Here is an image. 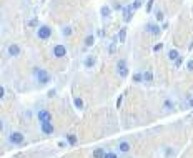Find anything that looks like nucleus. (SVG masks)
Here are the masks:
<instances>
[{
    "mask_svg": "<svg viewBox=\"0 0 193 158\" xmlns=\"http://www.w3.org/2000/svg\"><path fill=\"white\" fill-rule=\"evenodd\" d=\"M8 142H10V143H13V145H20V143L23 142V133L12 132L10 135H8Z\"/></svg>",
    "mask_w": 193,
    "mask_h": 158,
    "instance_id": "20e7f679",
    "label": "nucleus"
},
{
    "mask_svg": "<svg viewBox=\"0 0 193 158\" xmlns=\"http://www.w3.org/2000/svg\"><path fill=\"white\" fill-rule=\"evenodd\" d=\"M181 63H183V58H181V57H178V58L175 60V65H177V67H180Z\"/></svg>",
    "mask_w": 193,
    "mask_h": 158,
    "instance_id": "a878e982",
    "label": "nucleus"
},
{
    "mask_svg": "<svg viewBox=\"0 0 193 158\" xmlns=\"http://www.w3.org/2000/svg\"><path fill=\"white\" fill-rule=\"evenodd\" d=\"M105 158H117V153H113V152L106 153V155H105Z\"/></svg>",
    "mask_w": 193,
    "mask_h": 158,
    "instance_id": "cd10ccee",
    "label": "nucleus"
},
{
    "mask_svg": "<svg viewBox=\"0 0 193 158\" xmlns=\"http://www.w3.org/2000/svg\"><path fill=\"white\" fill-rule=\"evenodd\" d=\"M188 105H190V106L193 108V98H190V102H188Z\"/></svg>",
    "mask_w": 193,
    "mask_h": 158,
    "instance_id": "f704fd0d",
    "label": "nucleus"
},
{
    "mask_svg": "<svg viewBox=\"0 0 193 158\" xmlns=\"http://www.w3.org/2000/svg\"><path fill=\"white\" fill-rule=\"evenodd\" d=\"M72 32H73V30H72V27H70V25H65L63 28H62V33H63L65 37H70V35H72Z\"/></svg>",
    "mask_w": 193,
    "mask_h": 158,
    "instance_id": "2eb2a0df",
    "label": "nucleus"
},
{
    "mask_svg": "<svg viewBox=\"0 0 193 158\" xmlns=\"http://www.w3.org/2000/svg\"><path fill=\"white\" fill-rule=\"evenodd\" d=\"M140 7H141V0H135V2H133V10H137Z\"/></svg>",
    "mask_w": 193,
    "mask_h": 158,
    "instance_id": "5701e85b",
    "label": "nucleus"
},
{
    "mask_svg": "<svg viewBox=\"0 0 193 158\" xmlns=\"http://www.w3.org/2000/svg\"><path fill=\"white\" fill-rule=\"evenodd\" d=\"M145 30H146L148 33L155 35V37H158V35H160V32H161V30H160V27L157 25V23H146Z\"/></svg>",
    "mask_w": 193,
    "mask_h": 158,
    "instance_id": "39448f33",
    "label": "nucleus"
},
{
    "mask_svg": "<svg viewBox=\"0 0 193 158\" xmlns=\"http://www.w3.org/2000/svg\"><path fill=\"white\" fill-rule=\"evenodd\" d=\"M67 53V48L63 45H55L53 47V55L57 57V58H63Z\"/></svg>",
    "mask_w": 193,
    "mask_h": 158,
    "instance_id": "423d86ee",
    "label": "nucleus"
},
{
    "mask_svg": "<svg viewBox=\"0 0 193 158\" xmlns=\"http://www.w3.org/2000/svg\"><path fill=\"white\" fill-rule=\"evenodd\" d=\"M152 5H153V0H150V2L146 3V12H150V10H152Z\"/></svg>",
    "mask_w": 193,
    "mask_h": 158,
    "instance_id": "c756f323",
    "label": "nucleus"
},
{
    "mask_svg": "<svg viewBox=\"0 0 193 158\" xmlns=\"http://www.w3.org/2000/svg\"><path fill=\"white\" fill-rule=\"evenodd\" d=\"M0 98H5V88L0 87Z\"/></svg>",
    "mask_w": 193,
    "mask_h": 158,
    "instance_id": "c85d7f7f",
    "label": "nucleus"
},
{
    "mask_svg": "<svg viewBox=\"0 0 193 158\" xmlns=\"http://www.w3.org/2000/svg\"><path fill=\"white\" fill-rule=\"evenodd\" d=\"M186 68H188L190 72H193V60H188V62H186Z\"/></svg>",
    "mask_w": 193,
    "mask_h": 158,
    "instance_id": "b1692460",
    "label": "nucleus"
},
{
    "mask_svg": "<svg viewBox=\"0 0 193 158\" xmlns=\"http://www.w3.org/2000/svg\"><path fill=\"white\" fill-rule=\"evenodd\" d=\"M152 80H153L152 72H145V73H143V82H152Z\"/></svg>",
    "mask_w": 193,
    "mask_h": 158,
    "instance_id": "aec40b11",
    "label": "nucleus"
},
{
    "mask_svg": "<svg viewBox=\"0 0 193 158\" xmlns=\"http://www.w3.org/2000/svg\"><path fill=\"white\" fill-rule=\"evenodd\" d=\"M133 5H125L123 7V19H125V22H130L132 20V15H133Z\"/></svg>",
    "mask_w": 193,
    "mask_h": 158,
    "instance_id": "0eeeda50",
    "label": "nucleus"
},
{
    "mask_svg": "<svg viewBox=\"0 0 193 158\" xmlns=\"http://www.w3.org/2000/svg\"><path fill=\"white\" fill-rule=\"evenodd\" d=\"M125 38H126V30H125V28H122V30L118 32V42H122V43H123V42H125Z\"/></svg>",
    "mask_w": 193,
    "mask_h": 158,
    "instance_id": "f3484780",
    "label": "nucleus"
},
{
    "mask_svg": "<svg viewBox=\"0 0 193 158\" xmlns=\"http://www.w3.org/2000/svg\"><path fill=\"white\" fill-rule=\"evenodd\" d=\"M118 148H120V152H128V150H130V145H128V143H126V142H122V143H120L118 145Z\"/></svg>",
    "mask_w": 193,
    "mask_h": 158,
    "instance_id": "6ab92c4d",
    "label": "nucleus"
},
{
    "mask_svg": "<svg viewBox=\"0 0 193 158\" xmlns=\"http://www.w3.org/2000/svg\"><path fill=\"white\" fill-rule=\"evenodd\" d=\"M42 132L45 133V135H52L53 133V125L48 122V123H42Z\"/></svg>",
    "mask_w": 193,
    "mask_h": 158,
    "instance_id": "9d476101",
    "label": "nucleus"
},
{
    "mask_svg": "<svg viewBox=\"0 0 193 158\" xmlns=\"http://www.w3.org/2000/svg\"><path fill=\"white\" fill-rule=\"evenodd\" d=\"M50 35H52V28L48 25H40L38 30H37V37L40 40H48L50 38Z\"/></svg>",
    "mask_w": 193,
    "mask_h": 158,
    "instance_id": "f03ea898",
    "label": "nucleus"
},
{
    "mask_svg": "<svg viewBox=\"0 0 193 158\" xmlns=\"http://www.w3.org/2000/svg\"><path fill=\"white\" fill-rule=\"evenodd\" d=\"M105 155L106 153L102 150V148H97L95 152H93V158H105Z\"/></svg>",
    "mask_w": 193,
    "mask_h": 158,
    "instance_id": "ddd939ff",
    "label": "nucleus"
},
{
    "mask_svg": "<svg viewBox=\"0 0 193 158\" xmlns=\"http://www.w3.org/2000/svg\"><path fill=\"white\" fill-rule=\"evenodd\" d=\"M30 27H33V25H37V19H33V20H30V23H28Z\"/></svg>",
    "mask_w": 193,
    "mask_h": 158,
    "instance_id": "473e14b6",
    "label": "nucleus"
},
{
    "mask_svg": "<svg viewBox=\"0 0 193 158\" xmlns=\"http://www.w3.org/2000/svg\"><path fill=\"white\" fill-rule=\"evenodd\" d=\"M117 72L122 78H126V75H128V67H126V62L125 60H118V63H117Z\"/></svg>",
    "mask_w": 193,
    "mask_h": 158,
    "instance_id": "7ed1b4c3",
    "label": "nucleus"
},
{
    "mask_svg": "<svg viewBox=\"0 0 193 158\" xmlns=\"http://www.w3.org/2000/svg\"><path fill=\"white\" fill-rule=\"evenodd\" d=\"M133 80H135V82H143V75H141V73H135V75H133Z\"/></svg>",
    "mask_w": 193,
    "mask_h": 158,
    "instance_id": "412c9836",
    "label": "nucleus"
},
{
    "mask_svg": "<svg viewBox=\"0 0 193 158\" xmlns=\"http://www.w3.org/2000/svg\"><path fill=\"white\" fill-rule=\"evenodd\" d=\"M155 15H157V19H158V20H163V13L160 12V10H158L157 13H155Z\"/></svg>",
    "mask_w": 193,
    "mask_h": 158,
    "instance_id": "7c9ffc66",
    "label": "nucleus"
},
{
    "mask_svg": "<svg viewBox=\"0 0 193 158\" xmlns=\"http://www.w3.org/2000/svg\"><path fill=\"white\" fill-rule=\"evenodd\" d=\"M38 120H40V123H48V122H50V113L47 112V110H40Z\"/></svg>",
    "mask_w": 193,
    "mask_h": 158,
    "instance_id": "6e6552de",
    "label": "nucleus"
},
{
    "mask_svg": "<svg viewBox=\"0 0 193 158\" xmlns=\"http://www.w3.org/2000/svg\"><path fill=\"white\" fill-rule=\"evenodd\" d=\"M100 13H102V17H103V19H108V17H110V7L103 5V7H102V10H100Z\"/></svg>",
    "mask_w": 193,
    "mask_h": 158,
    "instance_id": "9b49d317",
    "label": "nucleus"
},
{
    "mask_svg": "<svg viewBox=\"0 0 193 158\" xmlns=\"http://www.w3.org/2000/svg\"><path fill=\"white\" fill-rule=\"evenodd\" d=\"M33 75H35V78L38 80V83H42V85H45V83H48V82H50V73L45 72L43 68L35 67V68H33Z\"/></svg>",
    "mask_w": 193,
    "mask_h": 158,
    "instance_id": "f257e3e1",
    "label": "nucleus"
},
{
    "mask_svg": "<svg viewBox=\"0 0 193 158\" xmlns=\"http://www.w3.org/2000/svg\"><path fill=\"white\" fill-rule=\"evenodd\" d=\"M67 142H68L70 145H75V143H77V137H75L73 133H67Z\"/></svg>",
    "mask_w": 193,
    "mask_h": 158,
    "instance_id": "4468645a",
    "label": "nucleus"
},
{
    "mask_svg": "<svg viewBox=\"0 0 193 158\" xmlns=\"http://www.w3.org/2000/svg\"><path fill=\"white\" fill-rule=\"evenodd\" d=\"M75 106H77V108H83V102H82V98H75Z\"/></svg>",
    "mask_w": 193,
    "mask_h": 158,
    "instance_id": "4be33fe9",
    "label": "nucleus"
},
{
    "mask_svg": "<svg viewBox=\"0 0 193 158\" xmlns=\"http://www.w3.org/2000/svg\"><path fill=\"white\" fill-rule=\"evenodd\" d=\"M93 43H95V37H93V35H88L85 38V47H92Z\"/></svg>",
    "mask_w": 193,
    "mask_h": 158,
    "instance_id": "a211bd4d",
    "label": "nucleus"
},
{
    "mask_svg": "<svg viewBox=\"0 0 193 158\" xmlns=\"http://www.w3.org/2000/svg\"><path fill=\"white\" fill-rule=\"evenodd\" d=\"M108 52L112 53V52H115V43H112V45L108 47Z\"/></svg>",
    "mask_w": 193,
    "mask_h": 158,
    "instance_id": "2f4dec72",
    "label": "nucleus"
},
{
    "mask_svg": "<svg viewBox=\"0 0 193 158\" xmlns=\"http://www.w3.org/2000/svg\"><path fill=\"white\" fill-rule=\"evenodd\" d=\"M178 57H180V55H178V50H170V52H168V58L173 60V62L178 58Z\"/></svg>",
    "mask_w": 193,
    "mask_h": 158,
    "instance_id": "dca6fc26",
    "label": "nucleus"
},
{
    "mask_svg": "<svg viewBox=\"0 0 193 158\" xmlns=\"http://www.w3.org/2000/svg\"><path fill=\"white\" fill-rule=\"evenodd\" d=\"M7 52H8L10 57H17L20 53V47L17 45V43H12V45H8V50H7Z\"/></svg>",
    "mask_w": 193,
    "mask_h": 158,
    "instance_id": "1a4fd4ad",
    "label": "nucleus"
},
{
    "mask_svg": "<svg viewBox=\"0 0 193 158\" xmlns=\"http://www.w3.org/2000/svg\"><path fill=\"white\" fill-rule=\"evenodd\" d=\"M163 106H166V108H173V103L170 102V100H166L165 103H163Z\"/></svg>",
    "mask_w": 193,
    "mask_h": 158,
    "instance_id": "bb28decb",
    "label": "nucleus"
},
{
    "mask_svg": "<svg viewBox=\"0 0 193 158\" xmlns=\"http://www.w3.org/2000/svg\"><path fill=\"white\" fill-rule=\"evenodd\" d=\"M83 63H85V67H88V68H92V67L95 65V57H92V55H90V57H87Z\"/></svg>",
    "mask_w": 193,
    "mask_h": 158,
    "instance_id": "f8f14e48",
    "label": "nucleus"
},
{
    "mask_svg": "<svg viewBox=\"0 0 193 158\" xmlns=\"http://www.w3.org/2000/svg\"><path fill=\"white\" fill-rule=\"evenodd\" d=\"M161 48H163V45H161V43H157V45L153 47V50H155V52H160Z\"/></svg>",
    "mask_w": 193,
    "mask_h": 158,
    "instance_id": "393cba45",
    "label": "nucleus"
},
{
    "mask_svg": "<svg viewBox=\"0 0 193 158\" xmlns=\"http://www.w3.org/2000/svg\"><path fill=\"white\" fill-rule=\"evenodd\" d=\"M122 100H123V97H118V100H117V106L122 105Z\"/></svg>",
    "mask_w": 193,
    "mask_h": 158,
    "instance_id": "72a5a7b5",
    "label": "nucleus"
}]
</instances>
